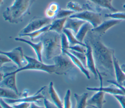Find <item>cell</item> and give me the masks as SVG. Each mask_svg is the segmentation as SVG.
<instances>
[{
  "instance_id": "cell-1",
  "label": "cell",
  "mask_w": 125,
  "mask_h": 108,
  "mask_svg": "<svg viewBox=\"0 0 125 108\" xmlns=\"http://www.w3.org/2000/svg\"><path fill=\"white\" fill-rule=\"evenodd\" d=\"M100 36L93 33L91 30L87 33L85 39L89 42L97 69H102L114 77V69L113 56L114 50L106 46L101 40Z\"/></svg>"
},
{
  "instance_id": "cell-2",
  "label": "cell",
  "mask_w": 125,
  "mask_h": 108,
  "mask_svg": "<svg viewBox=\"0 0 125 108\" xmlns=\"http://www.w3.org/2000/svg\"><path fill=\"white\" fill-rule=\"evenodd\" d=\"M36 0H14L2 13L4 20L11 23H19L30 14V8Z\"/></svg>"
},
{
  "instance_id": "cell-3",
  "label": "cell",
  "mask_w": 125,
  "mask_h": 108,
  "mask_svg": "<svg viewBox=\"0 0 125 108\" xmlns=\"http://www.w3.org/2000/svg\"><path fill=\"white\" fill-rule=\"evenodd\" d=\"M41 41L43 45L42 54L47 60H53L62 53L60 34L49 30L41 36Z\"/></svg>"
},
{
  "instance_id": "cell-4",
  "label": "cell",
  "mask_w": 125,
  "mask_h": 108,
  "mask_svg": "<svg viewBox=\"0 0 125 108\" xmlns=\"http://www.w3.org/2000/svg\"><path fill=\"white\" fill-rule=\"evenodd\" d=\"M25 58L27 61V64L21 68L9 72L11 74H17V73L27 70H35L44 71L49 74L55 73V67L54 64L47 65L41 62L38 59L29 57L25 55Z\"/></svg>"
},
{
  "instance_id": "cell-5",
  "label": "cell",
  "mask_w": 125,
  "mask_h": 108,
  "mask_svg": "<svg viewBox=\"0 0 125 108\" xmlns=\"http://www.w3.org/2000/svg\"><path fill=\"white\" fill-rule=\"evenodd\" d=\"M55 67V73L58 75H65L75 66V65L65 53H62L53 59Z\"/></svg>"
},
{
  "instance_id": "cell-6",
  "label": "cell",
  "mask_w": 125,
  "mask_h": 108,
  "mask_svg": "<svg viewBox=\"0 0 125 108\" xmlns=\"http://www.w3.org/2000/svg\"><path fill=\"white\" fill-rule=\"evenodd\" d=\"M69 18L78 19L87 22L91 24L93 28L97 27L103 22L102 16L101 13L88 10L76 13L70 16Z\"/></svg>"
},
{
  "instance_id": "cell-7",
  "label": "cell",
  "mask_w": 125,
  "mask_h": 108,
  "mask_svg": "<svg viewBox=\"0 0 125 108\" xmlns=\"http://www.w3.org/2000/svg\"><path fill=\"white\" fill-rule=\"evenodd\" d=\"M53 20L46 17H35L32 18L27 25L23 28L19 34L30 33L38 30L43 27L50 24Z\"/></svg>"
},
{
  "instance_id": "cell-8",
  "label": "cell",
  "mask_w": 125,
  "mask_h": 108,
  "mask_svg": "<svg viewBox=\"0 0 125 108\" xmlns=\"http://www.w3.org/2000/svg\"><path fill=\"white\" fill-rule=\"evenodd\" d=\"M84 43L86 45V52L85 55L86 56V67L93 74L95 79H99L101 83H103L102 74L104 73L101 72L97 68L95 62L92 48L86 39H84Z\"/></svg>"
},
{
  "instance_id": "cell-9",
  "label": "cell",
  "mask_w": 125,
  "mask_h": 108,
  "mask_svg": "<svg viewBox=\"0 0 125 108\" xmlns=\"http://www.w3.org/2000/svg\"><path fill=\"white\" fill-rule=\"evenodd\" d=\"M0 53L9 57L12 62L17 65L18 68H22L27 64L23 49L21 46H18L10 51L5 52L1 51Z\"/></svg>"
},
{
  "instance_id": "cell-10",
  "label": "cell",
  "mask_w": 125,
  "mask_h": 108,
  "mask_svg": "<svg viewBox=\"0 0 125 108\" xmlns=\"http://www.w3.org/2000/svg\"><path fill=\"white\" fill-rule=\"evenodd\" d=\"M46 87V86L42 87L40 89H39L35 94L32 96H24L21 97L17 99H5L4 100L9 104H14L16 103H19L22 102H26V103H33V102H38L39 100L44 99V96L42 94V91Z\"/></svg>"
},
{
  "instance_id": "cell-11",
  "label": "cell",
  "mask_w": 125,
  "mask_h": 108,
  "mask_svg": "<svg viewBox=\"0 0 125 108\" xmlns=\"http://www.w3.org/2000/svg\"><path fill=\"white\" fill-rule=\"evenodd\" d=\"M122 21V20L113 19L106 20L103 22L97 27L95 28H93L91 30V31L93 33L101 37L102 36L104 35L108 29H109L113 26L120 23Z\"/></svg>"
},
{
  "instance_id": "cell-12",
  "label": "cell",
  "mask_w": 125,
  "mask_h": 108,
  "mask_svg": "<svg viewBox=\"0 0 125 108\" xmlns=\"http://www.w3.org/2000/svg\"><path fill=\"white\" fill-rule=\"evenodd\" d=\"M3 73V79L0 81V87L12 89L17 93L20 94L16 85L17 74H11L9 72Z\"/></svg>"
},
{
  "instance_id": "cell-13",
  "label": "cell",
  "mask_w": 125,
  "mask_h": 108,
  "mask_svg": "<svg viewBox=\"0 0 125 108\" xmlns=\"http://www.w3.org/2000/svg\"><path fill=\"white\" fill-rule=\"evenodd\" d=\"M105 92L98 91L89 99L87 100V105L94 108H103V105L106 103L104 99Z\"/></svg>"
},
{
  "instance_id": "cell-14",
  "label": "cell",
  "mask_w": 125,
  "mask_h": 108,
  "mask_svg": "<svg viewBox=\"0 0 125 108\" xmlns=\"http://www.w3.org/2000/svg\"><path fill=\"white\" fill-rule=\"evenodd\" d=\"M15 40L17 41H20L23 42L24 43L28 44L30 45L35 51L37 59L41 62H42V50H43V45L42 42L40 41L38 43H35L32 41L26 40L21 38H15Z\"/></svg>"
},
{
  "instance_id": "cell-15",
  "label": "cell",
  "mask_w": 125,
  "mask_h": 108,
  "mask_svg": "<svg viewBox=\"0 0 125 108\" xmlns=\"http://www.w3.org/2000/svg\"><path fill=\"white\" fill-rule=\"evenodd\" d=\"M86 22L75 18H67L66 21L64 28L68 29L71 30L73 33L76 35L78 32L81 27L85 22Z\"/></svg>"
},
{
  "instance_id": "cell-16",
  "label": "cell",
  "mask_w": 125,
  "mask_h": 108,
  "mask_svg": "<svg viewBox=\"0 0 125 108\" xmlns=\"http://www.w3.org/2000/svg\"><path fill=\"white\" fill-rule=\"evenodd\" d=\"M113 61L116 81L120 85H121L125 81V73L119 65L118 61L115 57V54L113 56Z\"/></svg>"
},
{
  "instance_id": "cell-17",
  "label": "cell",
  "mask_w": 125,
  "mask_h": 108,
  "mask_svg": "<svg viewBox=\"0 0 125 108\" xmlns=\"http://www.w3.org/2000/svg\"><path fill=\"white\" fill-rule=\"evenodd\" d=\"M89 2L92 3L96 7L100 8H105L113 12H116L118 10L116 9L112 4L113 0H87Z\"/></svg>"
},
{
  "instance_id": "cell-18",
  "label": "cell",
  "mask_w": 125,
  "mask_h": 108,
  "mask_svg": "<svg viewBox=\"0 0 125 108\" xmlns=\"http://www.w3.org/2000/svg\"><path fill=\"white\" fill-rule=\"evenodd\" d=\"M67 18L61 19H54L50 24L49 30L55 31L59 34H61L63 32L64 28V25Z\"/></svg>"
},
{
  "instance_id": "cell-19",
  "label": "cell",
  "mask_w": 125,
  "mask_h": 108,
  "mask_svg": "<svg viewBox=\"0 0 125 108\" xmlns=\"http://www.w3.org/2000/svg\"><path fill=\"white\" fill-rule=\"evenodd\" d=\"M86 89L90 91H103L105 93H107L112 95H117V94H124L122 90L116 86L115 87H113V86L104 87L103 86H100L99 87H86Z\"/></svg>"
},
{
  "instance_id": "cell-20",
  "label": "cell",
  "mask_w": 125,
  "mask_h": 108,
  "mask_svg": "<svg viewBox=\"0 0 125 108\" xmlns=\"http://www.w3.org/2000/svg\"><path fill=\"white\" fill-rule=\"evenodd\" d=\"M63 53L66 54L69 57V58L71 59V60H72V61L73 62L75 65H76L77 67L79 68V69L81 71V72L84 74V75L86 76V77L88 79H90V73L89 72V71L86 68V67L84 66L83 63L77 58H76L68 50L65 51Z\"/></svg>"
},
{
  "instance_id": "cell-21",
  "label": "cell",
  "mask_w": 125,
  "mask_h": 108,
  "mask_svg": "<svg viewBox=\"0 0 125 108\" xmlns=\"http://www.w3.org/2000/svg\"><path fill=\"white\" fill-rule=\"evenodd\" d=\"M93 28L92 26L89 23L85 22L80 28L77 33L75 35L77 39L81 43H83L87 33Z\"/></svg>"
},
{
  "instance_id": "cell-22",
  "label": "cell",
  "mask_w": 125,
  "mask_h": 108,
  "mask_svg": "<svg viewBox=\"0 0 125 108\" xmlns=\"http://www.w3.org/2000/svg\"><path fill=\"white\" fill-rule=\"evenodd\" d=\"M48 92L53 103L55 104L59 108H63V104L55 90L52 82H50L49 83Z\"/></svg>"
},
{
  "instance_id": "cell-23",
  "label": "cell",
  "mask_w": 125,
  "mask_h": 108,
  "mask_svg": "<svg viewBox=\"0 0 125 108\" xmlns=\"http://www.w3.org/2000/svg\"><path fill=\"white\" fill-rule=\"evenodd\" d=\"M74 98L76 100V108H86L87 105L88 94L84 92L81 95L74 93Z\"/></svg>"
},
{
  "instance_id": "cell-24",
  "label": "cell",
  "mask_w": 125,
  "mask_h": 108,
  "mask_svg": "<svg viewBox=\"0 0 125 108\" xmlns=\"http://www.w3.org/2000/svg\"><path fill=\"white\" fill-rule=\"evenodd\" d=\"M0 98L3 99H17L21 97L20 94H18L13 90L9 88L0 87Z\"/></svg>"
},
{
  "instance_id": "cell-25",
  "label": "cell",
  "mask_w": 125,
  "mask_h": 108,
  "mask_svg": "<svg viewBox=\"0 0 125 108\" xmlns=\"http://www.w3.org/2000/svg\"><path fill=\"white\" fill-rule=\"evenodd\" d=\"M63 33H64L66 36L67 39L68 40L70 46H73L77 44H80L84 46H86L84 43H81L76 38L75 35L73 33V32L68 29L64 28L63 30Z\"/></svg>"
},
{
  "instance_id": "cell-26",
  "label": "cell",
  "mask_w": 125,
  "mask_h": 108,
  "mask_svg": "<svg viewBox=\"0 0 125 108\" xmlns=\"http://www.w3.org/2000/svg\"><path fill=\"white\" fill-rule=\"evenodd\" d=\"M50 27V24H49L47 26H45L43 27V28L34 31L33 32L30 33H27V34H19V36L20 37H23V36H28L31 40V41H34V40L38 37L39 36H40L43 34L44 33H46V32L48 31L49 30Z\"/></svg>"
},
{
  "instance_id": "cell-27",
  "label": "cell",
  "mask_w": 125,
  "mask_h": 108,
  "mask_svg": "<svg viewBox=\"0 0 125 108\" xmlns=\"http://www.w3.org/2000/svg\"><path fill=\"white\" fill-rule=\"evenodd\" d=\"M66 8L67 9L72 10L75 13H79L84 11L83 8L78 2L70 1L68 2L66 5Z\"/></svg>"
},
{
  "instance_id": "cell-28",
  "label": "cell",
  "mask_w": 125,
  "mask_h": 108,
  "mask_svg": "<svg viewBox=\"0 0 125 108\" xmlns=\"http://www.w3.org/2000/svg\"><path fill=\"white\" fill-rule=\"evenodd\" d=\"M76 13L75 12L69 10L60 9L55 19H61L64 18H68L73 14Z\"/></svg>"
},
{
  "instance_id": "cell-29",
  "label": "cell",
  "mask_w": 125,
  "mask_h": 108,
  "mask_svg": "<svg viewBox=\"0 0 125 108\" xmlns=\"http://www.w3.org/2000/svg\"><path fill=\"white\" fill-rule=\"evenodd\" d=\"M105 18H108L113 19L123 20H125V12H116L104 15Z\"/></svg>"
},
{
  "instance_id": "cell-30",
  "label": "cell",
  "mask_w": 125,
  "mask_h": 108,
  "mask_svg": "<svg viewBox=\"0 0 125 108\" xmlns=\"http://www.w3.org/2000/svg\"><path fill=\"white\" fill-rule=\"evenodd\" d=\"M61 46L62 53H63L65 51L69 50V47L70 46V44L67 39V38L65 34L64 33H62L61 34Z\"/></svg>"
},
{
  "instance_id": "cell-31",
  "label": "cell",
  "mask_w": 125,
  "mask_h": 108,
  "mask_svg": "<svg viewBox=\"0 0 125 108\" xmlns=\"http://www.w3.org/2000/svg\"><path fill=\"white\" fill-rule=\"evenodd\" d=\"M68 51L77 58L86 68V56L85 53L78 52L71 50H69Z\"/></svg>"
},
{
  "instance_id": "cell-32",
  "label": "cell",
  "mask_w": 125,
  "mask_h": 108,
  "mask_svg": "<svg viewBox=\"0 0 125 108\" xmlns=\"http://www.w3.org/2000/svg\"><path fill=\"white\" fill-rule=\"evenodd\" d=\"M71 97V91L70 89H68L65 93L63 101V108H71L72 104L70 99Z\"/></svg>"
},
{
  "instance_id": "cell-33",
  "label": "cell",
  "mask_w": 125,
  "mask_h": 108,
  "mask_svg": "<svg viewBox=\"0 0 125 108\" xmlns=\"http://www.w3.org/2000/svg\"><path fill=\"white\" fill-rule=\"evenodd\" d=\"M69 50H73L76 52L85 53L86 52V47L80 44H77L73 46H70Z\"/></svg>"
},
{
  "instance_id": "cell-34",
  "label": "cell",
  "mask_w": 125,
  "mask_h": 108,
  "mask_svg": "<svg viewBox=\"0 0 125 108\" xmlns=\"http://www.w3.org/2000/svg\"><path fill=\"white\" fill-rule=\"evenodd\" d=\"M113 96L120 103L122 108H125V95L124 94H117Z\"/></svg>"
},
{
  "instance_id": "cell-35",
  "label": "cell",
  "mask_w": 125,
  "mask_h": 108,
  "mask_svg": "<svg viewBox=\"0 0 125 108\" xmlns=\"http://www.w3.org/2000/svg\"><path fill=\"white\" fill-rule=\"evenodd\" d=\"M47 8L48 9H49L50 10L52 11V12L56 13L57 14V13L59 11V9H60L59 8V4L55 2H53L50 3L49 4Z\"/></svg>"
},
{
  "instance_id": "cell-36",
  "label": "cell",
  "mask_w": 125,
  "mask_h": 108,
  "mask_svg": "<svg viewBox=\"0 0 125 108\" xmlns=\"http://www.w3.org/2000/svg\"><path fill=\"white\" fill-rule=\"evenodd\" d=\"M43 103L45 108H59L55 104L51 102L47 99H43Z\"/></svg>"
},
{
  "instance_id": "cell-37",
  "label": "cell",
  "mask_w": 125,
  "mask_h": 108,
  "mask_svg": "<svg viewBox=\"0 0 125 108\" xmlns=\"http://www.w3.org/2000/svg\"><path fill=\"white\" fill-rule=\"evenodd\" d=\"M0 67H1L2 65H3L5 63H9V62H12L11 60L9 57H8L7 56H6L5 55L1 54H0Z\"/></svg>"
},
{
  "instance_id": "cell-38",
  "label": "cell",
  "mask_w": 125,
  "mask_h": 108,
  "mask_svg": "<svg viewBox=\"0 0 125 108\" xmlns=\"http://www.w3.org/2000/svg\"><path fill=\"white\" fill-rule=\"evenodd\" d=\"M107 82L113 85H114L115 86L119 87V88H120L122 91L123 92L124 95H125V87H124L123 86H122L121 85H120L119 84H118L116 81L115 80H107Z\"/></svg>"
},
{
  "instance_id": "cell-39",
  "label": "cell",
  "mask_w": 125,
  "mask_h": 108,
  "mask_svg": "<svg viewBox=\"0 0 125 108\" xmlns=\"http://www.w3.org/2000/svg\"><path fill=\"white\" fill-rule=\"evenodd\" d=\"M30 106V103H26V102H22L19 103L18 104L14 105L13 107L15 108H29Z\"/></svg>"
},
{
  "instance_id": "cell-40",
  "label": "cell",
  "mask_w": 125,
  "mask_h": 108,
  "mask_svg": "<svg viewBox=\"0 0 125 108\" xmlns=\"http://www.w3.org/2000/svg\"><path fill=\"white\" fill-rule=\"evenodd\" d=\"M0 107L2 108H15L13 106H11L4 100V99L0 98Z\"/></svg>"
},
{
  "instance_id": "cell-41",
  "label": "cell",
  "mask_w": 125,
  "mask_h": 108,
  "mask_svg": "<svg viewBox=\"0 0 125 108\" xmlns=\"http://www.w3.org/2000/svg\"><path fill=\"white\" fill-rule=\"evenodd\" d=\"M29 108H45V107H41V106H38L34 102H33V103H30V106Z\"/></svg>"
},
{
  "instance_id": "cell-42",
  "label": "cell",
  "mask_w": 125,
  "mask_h": 108,
  "mask_svg": "<svg viewBox=\"0 0 125 108\" xmlns=\"http://www.w3.org/2000/svg\"><path fill=\"white\" fill-rule=\"evenodd\" d=\"M121 67L122 68V69L123 70V71H124V72L125 73V64H123L121 65Z\"/></svg>"
},
{
  "instance_id": "cell-43",
  "label": "cell",
  "mask_w": 125,
  "mask_h": 108,
  "mask_svg": "<svg viewBox=\"0 0 125 108\" xmlns=\"http://www.w3.org/2000/svg\"><path fill=\"white\" fill-rule=\"evenodd\" d=\"M121 85H122V86H123L124 87H125V81H124V82H123V83L121 84Z\"/></svg>"
},
{
  "instance_id": "cell-44",
  "label": "cell",
  "mask_w": 125,
  "mask_h": 108,
  "mask_svg": "<svg viewBox=\"0 0 125 108\" xmlns=\"http://www.w3.org/2000/svg\"><path fill=\"white\" fill-rule=\"evenodd\" d=\"M0 5H1L3 4V0H0Z\"/></svg>"
},
{
  "instance_id": "cell-45",
  "label": "cell",
  "mask_w": 125,
  "mask_h": 108,
  "mask_svg": "<svg viewBox=\"0 0 125 108\" xmlns=\"http://www.w3.org/2000/svg\"><path fill=\"white\" fill-rule=\"evenodd\" d=\"M123 7H124V8H125V4L123 5Z\"/></svg>"
}]
</instances>
